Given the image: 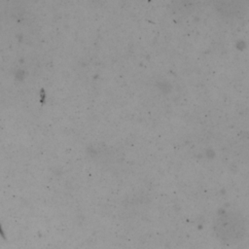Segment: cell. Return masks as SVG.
<instances>
[{"label": "cell", "instance_id": "6da1fadb", "mask_svg": "<svg viewBox=\"0 0 249 249\" xmlns=\"http://www.w3.org/2000/svg\"><path fill=\"white\" fill-rule=\"evenodd\" d=\"M219 234H222L225 239L233 240L236 235L242 234V223L234 217H224V219L216 226Z\"/></svg>", "mask_w": 249, "mask_h": 249}]
</instances>
